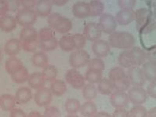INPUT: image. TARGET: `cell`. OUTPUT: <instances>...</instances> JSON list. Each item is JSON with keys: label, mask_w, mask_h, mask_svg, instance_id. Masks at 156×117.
Listing matches in <instances>:
<instances>
[{"label": "cell", "mask_w": 156, "mask_h": 117, "mask_svg": "<svg viewBox=\"0 0 156 117\" xmlns=\"http://www.w3.org/2000/svg\"><path fill=\"white\" fill-rule=\"evenodd\" d=\"M112 117H129V111L125 108H115V110L112 114Z\"/></svg>", "instance_id": "obj_50"}, {"label": "cell", "mask_w": 156, "mask_h": 117, "mask_svg": "<svg viewBox=\"0 0 156 117\" xmlns=\"http://www.w3.org/2000/svg\"><path fill=\"white\" fill-rule=\"evenodd\" d=\"M146 91L147 95L156 99V80L150 82V83L147 85Z\"/></svg>", "instance_id": "obj_49"}, {"label": "cell", "mask_w": 156, "mask_h": 117, "mask_svg": "<svg viewBox=\"0 0 156 117\" xmlns=\"http://www.w3.org/2000/svg\"><path fill=\"white\" fill-rule=\"evenodd\" d=\"M129 117H147V108L142 105H133L129 111Z\"/></svg>", "instance_id": "obj_42"}, {"label": "cell", "mask_w": 156, "mask_h": 117, "mask_svg": "<svg viewBox=\"0 0 156 117\" xmlns=\"http://www.w3.org/2000/svg\"><path fill=\"white\" fill-rule=\"evenodd\" d=\"M48 27L59 34H66L73 27V23L67 17L62 16L58 12H52L48 16Z\"/></svg>", "instance_id": "obj_3"}, {"label": "cell", "mask_w": 156, "mask_h": 117, "mask_svg": "<svg viewBox=\"0 0 156 117\" xmlns=\"http://www.w3.org/2000/svg\"><path fill=\"white\" fill-rule=\"evenodd\" d=\"M8 6L9 12H15L20 10V8L21 6V1L20 0H5Z\"/></svg>", "instance_id": "obj_46"}, {"label": "cell", "mask_w": 156, "mask_h": 117, "mask_svg": "<svg viewBox=\"0 0 156 117\" xmlns=\"http://www.w3.org/2000/svg\"><path fill=\"white\" fill-rule=\"evenodd\" d=\"M73 15L78 19H85L90 16V7L89 4L80 1L73 4L72 7Z\"/></svg>", "instance_id": "obj_15"}, {"label": "cell", "mask_w": 156, "mask_h": 117, "mask_svg": "<svg viewBox=\"0 0 156 117\" xmlns=\"http://www.w3.org/2000/svg\"><path fill=\"white\" fill-rule=\"evenodd\" d=\"M37 15L34 9H21L17 11L15 19L17 24L24 27L33 26L36 23Z\"/></svg>", "instance_id": "obj_4"}, {"label": "cell", "mask_w": 156, "mask_h": 117, "mask_svg": "<svg viewBox=\"0 0 156 117\" xmlns=\"http://www.w3.org/2000/svg\"><path fill=\"white\" fill-rule=\"evenodd\" d=\"M16 20L15 16L9 14H5L0 16V30L2 31L9 33L14 30L16 27Z\"/></svg>", "instance_id": "obj_17"}, {"label": "cell", "mask_w": 156, "mask_h": 117, "mask_svg": "<svg viewBox=\"0 0 156 117\" xmlns=\"http://www.w3.org/2000/svg\"><path fill=\"white\" fill-rule=\"evenodd\" d=\"M23 66V64L21 62V60L15 56H12L9 58H8L7 61L5 62V70H6V72L9 75L12 74V73H14L15 71L18 70V69H20Z\"/></svg>", "instance_id": "obj_34"}, {"label": "cell", "mask_w": 156, "mask_h": 117, "mask_svg": "<svg viewBox=\"0 0 156 117\" xmlns=\"http://www.w3.org/2000/svg\"><path fill=\"white\" fill-rule=\"evenodd\" d=\"M146 58L150 62H156V45L148 48L146 51Z\"/></svg>", "instance_id": "obj_48"}, {"label": "cell", "mask_w": 156, "mask_h": 117, "mask_svg": "<svg viewBox=\"0 0 156 117\" xmlns=\"http://www.w3.org/2000/svg\"><path fill=\"white\" fill-rule=\"evenodd\" d=\"M27 117H43L42 115L37 111H32L28 114Z\"/></svg>", "instance_id": "obj_56"}, {"label": "cell", "mask_w": 156, "mask_h": 117, "mask_svg": "<svg viewBox=\"0 0 156 117\" xmlns=\"http://www.w3.org/2000/svg\"><path fill=\"white\" fill-rule=\"evenodd\" d=\"M147 117H151V116H150V115H147Z\"/></svg>", "instance_id": "obj_59"}, {"label": "cell", "mask_w": 156, "mask_h": 117, "mask_svg": "<svg viewBox=\"0 0 156 117\" xmlns=\"http://www.w3.org/2000/svg\"><path fill=\"white\" fill-rule=\"evenodd\" d=\"M141 69L146 81L151 82L156 80V62L150 61L145 62L142 65Z\"/></svg>", "instance_id": "obj_20"}, {"label": "cell", "mask_w": 156, "mask_h": 117, "mask_svg": "<svg viewBox=\"0 0 156 117\" xmlns=\"http://www.w3.org/2000/svg\"><path fill=\"white\" fill-rule=\"evenodd\" d=\"M87 69H91V70L98 71L103 73V71L105 69V62L101 58H90L88 63H87Z\"/></svg>", "instance_id": "obj_39"}, {"label": "cell", "mask_w": 156, "mask_h": 117, "mask_svg": "<svg viewBox=\"0 0 156 117\" xmlns=\"http://www.w3.org/2000/svg\"><path fill=\"white\" fill-rule=\"evenodd\" d=\"M135 21L136 29L140 34H148L155 28V21L153 19L152 13L145 8L135 11Z\"/></svg>", "instance_id": "obj_2"}, {"label": "cell", "mask_w": 156, "mask_h": 117, "mask_svg": "<svg viewBox=\"0 0 156 117\" xmlns=\"http://www.w3.org/2000/svg\"><path fill=\"white\" fill-rule=\"evenodd\" d=\"M58 46L63 51L72 52L75 50L74 42H73L72 35H64L58 41Z\"/></svg>", "instance_id": "obj_30"}, {"label": "cell", "mask_w": 156, "mask_h": 117, "mask_svg": "<svg viewBox=\"0 0 156 117\" xmlns=\"http://www.w3.org/2000/svg\"><path fill=\"white\" fill-rule=\"evenodd\" d=\"M15 99L19 104H27L33 97L32 90L27 87H21L18 88L15 94Z\"/></svg>", "instance_id": "obj_19"}, {"label": "cell", "mask_w": 156, "mask_h": 117, "mask_svg": "<svg viewBox=\"0 0 156 117\" xmlns=\"http://www.w3.org/2000/svg\"><path fill=\"white\" fill-rule=\"evenodd\" d=\"M129 52L133 59V65L135 66H142L145 62L146 59V51L139 47H133L129 49Z\"/></svg>", "instance_id": "obj_21"}, {"label": "cell", "mask_w": 156, "mask_h": 117, "mask_svg": "<svg viewBox=\"0 0 156 117\" xmlns=\"http://www.w3.org/2000/svg\"><path fill=\"white\" fill-rule=\"evenodd\" d=\"M14 96L9 94H4L0 96V108L5 112H10L16 105Z\"/></svg>", "instance_id": "obj_25"}, {"label": "cell", "mask_w": 156, "mask_h": 117, "mask_svg": "<svg viewBox=\"0 0 156 117\" xmlns=\"http://www.w3.org/2000/svg\"><path fill=\"white\" fill-rule=\"evenodd\" d=\"M129 102L133 105H143L147 101V91L142 87H132L129 88L127 92Z\"/></svg>", "instance_id": "obj_7"}, {"label": "cell", "mask_w": 156, "mask_h": 117, "mask_svg": "<svg viewBox=\"0 0 156 117\" xmlns=\"http://www.w3.org/2000/svg\"><path fill=\"white\" fill-rule=\"evenodd\" d=\"M65 117H79V116H78V115H76V114H75V115H70V114H68V115Z\"/></svg>", "instance_id": "obj_58"}, {"label": "cell", "mask_w": 156, "mask_h": 117, "mask_svg": "<svg viewBox=\"0 0 156 117\" xmlns=\"http://www.w3.org/2000/svg\"><path fill=\"white\" fill-rule=\"evenodd\" d=\"M101 32L104 34H110L115 31L117 27V23L115 16L109 13H103L100 16L98 23Z\"/></svg>", "instance_id": "obj_8"}, {"label": "cell", "mask_w": 156, "mask_h": 117, "mask_svg": "<svg viewBox=\"0 0 156 117\" xmlns=\"http://www.w3.org/2000/svg\"><path fill=\"white\" fill-rule=\"evenodd\" d=\"M76 49H83L87 44V39L83 34H74L72 35Z\"/></svg>", "instance_id": "obj_43"}, {"label": "cell", "mask_w": 156, "mask_h": 117, "mask_svg": "<svg viewBox=\"0 0 156 117\" xmlns=\"http://www.w3.org/2000/svg\"><path fill=\"white\" fill-rule=\"evenodd\" d=\"M118 63L122 68H126V69L134 66L129 49L124 50L120 52L118 56Z\"/></svg>", "instance_id": "obj_33"}, {"label": "cell", "mask_w": 156, "mask_h": 117, "mask_svg": "<svg viewBox=\"0 0 156 117\" xmlns=\"http://www.w3.org/2000/svg\"><path fill=\"white\" fill-rule=\"evenodd\" d=\"M43 117H61V111L56 106H46L42 115Z\"/></svg>", "instance_id": "obj_45"}, {"label": "cell", "mask_w": 156, "mask_h": 117, "mask_svg": "<svg viewBox=\"0 0 156 117\" xmlns=\"http://www.w3.org/2000/svg\"><path fill=\"white\" fill-rule=\"evenodd\" d=\"M21 1V6L23 9H33L35 7L37 0H20Z\"/></svg>", "instance_id": "obj_51"}, {"label": "cell", "mask_w": 156, "mask_h": 117, "mask_svg": "<svg viewBox=\"0 0 156 117\" xmlns=\"http://www.w3.org/2000/svg\"><path fill=\"white\" fill-rule=\"evenodd\" d=\"M155 28H156V22H155Z\"/></svg>", "instance_id": "obj_60"}, {"label": "cell", "mask_w": 156, "mask_h": 117, "mask_svg": "<svg viewBox=\"0 0 156 117\" xmlns=\"http://www.w3.org/2000/svg\"><path fill=\"white\" fill-rule=\"evenodd\" d=\"M38 48L41 49V51L48 52L55 50L58 47V41L56 37L50 40H45V41H38Z\"/></svg>", "instance_id": "obj_38"}, {"label": "cell", "mask_w": 156, "mask_h": 117, "mask_svg": "<svg viewBox=\"0 0 156 117\" xmlns=\"http://www.w3.org/2000/svg\"><path fill=\"white\" fill-rule=\"evenodd\" d=\"M21 42V48L23 51L27 52H35L37 48H38V41H20Z\"/></svg>", "instance_id": "obj_44"}, {"label": "cell", "mask_w": 156, "mask_h": 117, "mask_svg": "<svg viewBox=\"0 0 156 117\" xmlns=\"http://www.w3.org/2000/svg\"><path fill=\"white\" fill-rule=\"evenodd\" d=\"M52 5L53 3L51 0H37L34 11L37 16L41 17H48L51 14Z\"/></svg>", "instance_id": "obj_16"}, {"label": "cell", "mask_w": 156, "mask_h": 117, "mask_svg": "<svg viewBox=\"0 0 156 117\" xmlns=\"http://www.w3.org/2000/svg\"><path fill=\"white\" fill-rule=\"evenodd\" d=\"M69 0H51V2L54 5H58V6H62V5H66Z\"/></svg>", "instance_id": "obj_54"}, {"label": "cell", "mask_w": 156, "mask_h": 117, "mask_svg": "<svg viewBox=\"0 0 156 117\" xmlns=\"http://www.w3.org/2000/svg\"><path fill=\"white\" fill-rule=\"evenodd\" d=\"M90 55L83 49H76L71 52L69 57V63L73 69H78L86 66L90 60Z\"/></svg>", "instance_id": "obj_5"}, {"label": "cell", "mask_w": 156, "mask_h": 117, "mask_svg": "<svg viewBox=\"0 0 156 117\" xmlns=\"http://www.w3.org/2000/svg\"><path fill=\"white\" fill-rule=\"evenodd\" d=\"M50 90H51L52 95L56 96V97H60L63 95L67 90L66 83L62 80H53L50 83Z\"/></svg>", "instance_id": "obj_24"}, {"label": "cell", "mask_w": 156, "mask_h": 117, "mask_svg": "<svg viewBox=\"0 0 156 117\" xmlns=\"http://www.w3.org/2000/svg\"><path fill=\"white\" fill-rule=\"evenodd\" d=\"M27 83L32 89L37 90V89L44 87L46 82L43 77L42 73H40V72H35V73H31L29 76Z\"/></svg>", "instance_id": "obj_23"}, {"label": "cell", "mask_w": 156, "mask_h": 117, "mask_svg": "<svg viewBox=\"0 0 156 117\" xmlns=\"http://www.w3.org/2000/svg\"><path fill=\"white\" fill-rule=\"evenodd\" d=\"M64 107H65L66 112L68 114L75 115L78 112H80L81 105H80L79 100L76 99V98H68L65 102Z\"/></svg>", "instance_id": "obj_36"}, {"label": "cell", "mask_w": 156, "mask_h": 117, "mask_svg": "<svg viewBox=\"0 0 156 117\" xmlns=\"http://www.w3.org/2000/svg\"><path fill=\"white\" fill-rule=\"evenodd\" d=\"M41 73H42L43 77H44L45 82L51 83V82H52L56 79L58 70H57L56 67L54 65L48 64L43 68Z\"/></svg>", "instance_id": "obj_35"}, {"label": "cell", "mask_w": 156, "mask_h": 117, "mask_svg": "<svg viewBox=\"0 0 156 117\" xmlns=\"http://www.w3.org/2000/svg\"><path fill=\"white\" fill-rule=\"evenodd\" d=\"M94 117H112V115H110L108 112H97V114H96Z\"/></svg>", "instance_id": "obj_55"}, {"label": "cell", "mask_w": 156, "mask_h": 117, "mask_svg": "<svg viewBox=\"0 0 156 117\" xmlns=\"http://www.w3.org/2000/svg\"><path fill=\"white\" fill-rule=\"evenodd\" d=\"M136 0H117V3L121 9H133L136 5Z\"/></svg>", "instance_id": "obj_47"}, {"label": "cell", "mask_w": 156, "mask_h": 117, "mask_svg": "<svg viewBox=\"0 0 156 117\" xmlns=\"http://www.w3.org/2000/svg\"><path fill=\"white\" fill-rule=\"evenodd\" d=\"M110 45L108 41L102 40V39H98L93 42L92 52L98 57V58H104L107 56L110 52Z\"/></svg>", "instance_id": "obj_13"}, {"label": "cell", "mask_w": 156, "mask_h": 117, "mask_svg": "<svg viewBox=\"0 0 156 117\" xmlns=\"http://www.w3.org/2000/svg\"><path fill=\"white\" fill-rule=\"evenodd\" d=\"M21 49V42L19 39L16 38H11L8 40L4 46L5 52L10 57L17 55Z\"/></svg>", "instance_id": "obj_18"}, {"label": "cell", "mask_w": 156, "mask_h": 117, "mask_svg": "<svg viewBox=\"0 0 156 117\" xmlns=\"http://www.w3.org/2000/svg\"><path fill=\"white\" fill-rule=\"evenodd\" d=\"M101 30L98 23L95 22H90L84 26L83 30V34L86 37L87 41H95L98 39H100L101 36Z\"/></svg>", "instance_id": "obj_11"}, {"label": "cell", "mask_w": 156, "mask_h": 117, "mask_svg": "<svg viewBox=\"0 0 156 117\" xmlns=\"http://www.w3.org/2000/svg\"><path fill=\"white\" fill-rule=\"evenodd\" d=\"M108 42L112 48L129 50L134 47L135 38L129 32L115 30L109 34Z\"/></svg>", "instance_id": "obj_1"}, {"label": "cell", "mask_w": 156, "mask_h": 117, "mask_svg": "<svg viewBox=\"0 0 156 117\" xmlns=\"http://www.w3.org/2000/svg\"><path fill=\"white\" fill-rule=\"evenodd\" d=\"M109 101L111 105L115 108H126L129 102L127 93L119 90H114L110 94Z\"/></svg>", "instance_id": "obj_12"}, {"label": "cell", "mask_w": 156, "mask_h": 117, "mask_svg": "<svg viewBox=\"0 0 156 117\" xmlns=\"http://www.w3.org/2000/svg\"><path fill=\"white\" fill-rule=\"evenodd\" d=\"M27 114L25 113L23 110L20 108H14L10 111V115L9 117H27Z\"/></svg>", "instance_id": "obj_52"}, {"label": "cell", "mask_w": 156, "mask_h": 117, "mask_svg": "<svg viewBox=\"0 0 156 117\" xmlns=\"http://www.w3.org/2000/svg\"><path fill=\"white\" fill-rule=\"evenodd\" d=\"M98 91L104 95H110L113 92L114 89L113 84L108 78H102L98 83Z\"/></svg>", "instance_id": "obj_29"}, {"label": "cell", "mask_w": 156, "mask_h": 117, "mask_svg": "<svg viewBox=\"0 0 156 117\" xmlns=\"http://www.w3.org/2000/svg\"><path fill=\"white\" fill-rule=\"evenodd\" d=\"M130 85L133 87H143L145 84L146 80L144 78L141 68L139 66H132L129 68L126 73Z\"/></svg>", "instance_id": "obj_9"}, {"label": "cell", "mask_w": 156, "mask_h": 117, "mask_svg": "<svg viewBox=\"0 0 156 117\" xmlns=\"http://www.w3.org/2000/svg\"><path fill=\"white\" fill-rule=\"evenodd\" d=\"M8 6L5 0H0V16L7 14Z\"/></svg>", "instance_id": "obj_53"}, {"label": "cell", "mask_w": 156, "mask_h": 117, "mask_svg": "<svg viewBox=\"0 0 156 117\" xmlns=\"http://www.w3.org/2000/svg\"><path fill=\"white\" fill-rule=\"evenodd\" d=\"M98 92V88L94 86V83H85V85L82 88V94L84 99L87 101H92L96 98Z\"/></svg>", "instance_id": "obj_37"}, {"label": "cell", "mask_w": 156, "mask_h": 117, "mask_svg": "<svg viewBox=\"0 0 156 117\" xmlns=\"http://www.w3.org/2000/svg\"><path fill=\"white\" fill-rule=\"evenodd\" d=\"M90 7V16H99L104 13L105 5L101 0H92L89 2Z\"/></svg>", "instance_id": "obj_31"}, {"label": "cell", "mask_w": 156, "mask_h": 117, "mask_svg": "<svg viewBox=\"0 0 156 117\" xmlns=\"http://www.w3.org/2000/svg\"><path fill=\"white\" fill-rule=\"evenodd\" d=\"M147 115H150L151 117H156V107H154L149 111H147Z\"/></svg>", "instance_id": "obj_57"}, {"label": "cell", "mask_w": 156, "mask_h": 117, "mask_svg": "<svg viewBox=\"0 0 156 117\" xmlns=\"http://www.w3.org/2000/svg\"><path fill=\"white\" fill-rule=\"evenodd\" d=\"M115 18L117 24L128 25L135 20V12L133 9H122L117 12Z\"/></svg>", "instance_id": "obj_14"}, {"label": "cell", "mask_w": 156, "mask_h": 117, "mask_svg": "<svg viewBox=\"0 0 156 117\" xmlns=\"http://www.w3.org/2000/svg\"><path fill=\"white\" fill-rule=\"evenodd\" d=\"M37 40V31L32 26L24 27L20 33V41H29Z\"/></svg>", "instance_id": "obj_26"}, {"label": "cell", "mask_w": 156, "mask_h": 117, "mask_svg": "<svg viewBox=\"0 0 156 117\" xmlns=\"http://www.w3.org/2000/svg\"><path fill=\"white\" fill-rule=\"evenodd\" d=\"M31 63L37 68H44L48 64V56L43 51H35L31 56Z\"/></svg>", "instance_id": "obj_22"}, {"label": "cell", "mask_w": 156, "mask_h": 117, "mask_svg": "<svg viewBox=\"0 0 156 117\" xmlns=\"http://www.w3.org/2000/svg\"><path fill=\"white\" fill-rule=\"evenodd\" d=\"M65 79L66 83L76 90H80L85 85V77L76 69L72 68L66 71Z\"/></svg>", "instance_id": "obj_6"}, {"label": "cell", "mask_w": 156, "mask_h": 117, "mask_svg": "<svg viewBox=\"0 0 156 117\" xmlns=\"http://www.w3.org/2000/svg\"><path fill=\"white\" fill-rule=\"evenodd\" d=\"M80 112L84 117H94L97 114L98 108L94 102L92 101H87L81 105Z\"/></svg>", "instance_id": "obj_32"}, {"label": "cell", "mask_w": 156, "mask_h": 117, "mask_svg": "<svg viewBox=\"0 0 156 117\" xmlns=\"http://www.w3.org/2000/svg\"><path fill=\"white\" fill-rule=\"evenodd\" d=\"M85 80L88 83H98L100 80L102 79V73L98 72V71L91 70V69H87L85 73Z\"/></svg>", "instance_id": "obj_41"}, {"label": "cell", "mask_w": 156, "mask_h": 117, "mask_svg": "<svg viewBox=\"0 0 156 117\" xmlns=\"http://www.w3.org/2000/svg\"><path fill=\"white\" fill-rule=\"evenodd\" d=\"M112 84L115 90H119V91H124L126 92V90H129L130 87V82L129 80L126 73L122 76H119L115 80L112 81Z\"/></svg>", "instance_id": "obj_27"}, {"label": "cell", "mask_w": 156, "mask_h": 117, "mask_svg": "<svg viewBox=\"0 0 156 117\" xmlns=\"http://www.w3.org/2000/svg\"><path fill=\"white\" fill-rule=\"evenodd\" d=\"M55 30L49 27H44L40 29L37 32V40L38 41H45L50 39L55 38Z\"/></svg>", "instance_id": "obj_40"}, {"label": "cell", "mask_w": 156, "mask_h": 117, "mask_svg": "<svg viewBox=\"0 0 156 117\" xmlns=\"http://www.w3.org/2000/svg\"><path fill=\"white\" fill-rule=\"evenodd\" d=\"M29 73L28 70L24 66L19 69L18 70L15 71L14 73H12L10 74L11 79L14 83H17V84H20V83H25L27 81L29 77Z\"/></svg>", "instance_id": "obj_28"}, {"label": "cell", "mask_w": 156, "mask_h": 117, "mask_svg": "<svg viewBox=\"0 0 156 117\" xmlns=\"http://www.w3.org/2000/svg\"><path fill=\"white\" fill-rule=\"evenodd\" d=\"M34 102L40 107H46L49 105L52 100V94L49 88L43 87L36 90L34 95Z\"/></svg>", "instance_id": "obj_10"}]
</instances>
